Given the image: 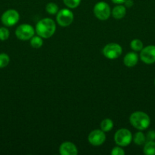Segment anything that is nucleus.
<instances>
[{"mask_svg": "<svg viewBox=\"0 0 155 155\" xmlns=\"http://www.w3.org/2000/svg\"><path fill=\"white\" fill-rule=\"evenodd\" d=\"M56 30L55 21L51 18H43L39 21L35 27V32L43 39H48L53 36Z\"/></svg>", "mask_w": 155, "mask_h": 155, "instance_id": "1", "label": "nucleus"}, {"mask_svg": "<svg viewBox=\"0 0 155 155\" xmlns=\"http://www.w3.org/2000/svg\"><path fill=\"white\" fill-rule=\"evenodd\" d=\"M129 122L132 127L138 130H147L150 124V118L143 111H135L130 115Z\"/></svg>", "mask_w": 155, "mask_h": 155, "instance_id": "2", "label": "nucleus"}, {"mask_svg": "<svg viewBox=\"0 0 155 155\" xmlns=\"http://www.w3.org/2000/svg\"><path fill=\"white\" fill-rule=\"evenodd\" d=\"M114 141L119 146L126 147L131 144L132 141V134L127 129L118 130L114 136Z\"/></svg>", "mask_w": 155, "mask_h": 155, "instance_id": "3", "label": "nucleus"}, {"mask_svg": "<svg viewBox=\"0 0 155 155\" xmlns=\"http://www.w3.org/2000/svg\"><path fill=\"white\" fill-rule=\"evenodd\" d=\"M74 21V14L70 9L62 8L56 14V22L62 27H68Z\"/></svg>", "mask_w": 155, "mask_h": 155, "instance_id": "4", "label": "nucleus"}, {"mask_svg": "<svg viewBox=\"0 0 155 155\" xmlns=\"http://www.w3.org/2000/svg\"><path fill=\"white\" fill-rule=\"evenodd\" d=\"M94 14L100 21H106L110 17V7L106 2H98L94 7Z\"/></svg>", "mask_w": 155, "mask_h": 155, "instance_id": "5", "label": "nucleus"}, {"mask_svg": "<svg viewBox=\"0 0 155 155\" xmlns=\"http://www.w3.org/2000/svg\"><path fill=\"white\" fill-rule=\"evenodd\" d=\"M35 34V29L27 24H21L15 30V36L18 39L27 41L31 39Z\"/></svg>", "mask_w": 155, "mask_h": 155, "instance_id": "6", "label": "nucleus"}, {"mask_svg": "<svg viewBox=\"0 0 155 155\" xmlns=\"http://www.w3.org/2000/svg\"><path fill=\"white\" fill-rule=\"evenodd\" d=\"M122 53V48L118 43L111 42L105 45L103 48V54L106 58L114 60L119 57Z\"/></svg>", "mask_w": 155, "mask_h": 155, "instance_id": "7", "label": "nucleus"}, {"mask_svg": "<svg viewBox=\"0 0 155 155\" xmlns=\"http://www.w3.org/2000/svg\"><path fill=\"white\" fill-rule=\"evenodd\" d=\"M19 13L15 9H9L2 14L1 21L5 27H12L19 21Z\"/></svg>", "mask_w": 155, "mask_h": 155, "instance_id": "8", "label": "nucleus"}, {"mask_svg": "<svg viewBox=\"0 0 155 155\" xmlns=\"http://www.w3.org/2000/svg\"><path fill=\"white\" fill-rule=\"evenodd\" d=\"M140 59L146 64L155 63V45H150L143 48L140 52Z\"/></svg>", "mask_w": 155, "mask_h": 155, "instance_id": "9", "label": "nucleus"}, {"mask_svg": "<svg viewBox=\"0 0 155 155\" xmlns=\"http://www.w3.org/2000/svg\"><path fill=\"white\" fill-rule=\"evenodd\" d=\"M88 142L94 146H100L106 141V135L101 130H94L90 133L88 136Z\"/></svg>", "mask_w": 155, "mask_h": 155, "instance_id": "10", "label": "nucleus"}, {"mask_svg": "<svg viewBox=\"0 0 155 155\" xmlns=\"http://www.w3.org/2000/svg\"><path fill=\"white\" fill-rule=\"evenodd\" d=\"M59 153L62 155H76L78 153V148L71 142H64L59 146Z\"/></svg>", "mask_w": 155, "mask_h": 155, "instance_id": "11", "label": "nucleus"}, {"mask_svg": "<svg viewBox=\"0 0 155 155\" xmlns=\"http://www.w3.org/2000/svg\"><path fill=\"white\" fill-rule=\"evenodd\" d=\"M138 55L136 52H129L126 54V56L123 58V63L126 67L132 68L135 67L138 64Z\"/></svg>", "mask_w": 155, "mask_h": 155, "instance_id": "12", "label": "nucleus"}, {"mask_svg": "<svg viewBox=\"0 0 155 155\" xmlns=\"http://www.w3.org/2000/svg\"><path fill=\"white\" fill-rule=\"evenodd\" d=\"M111 15L115 19H122L126 15V7L122 5H117L111 10Z\"/></svg>", "mask_w": 155, "mask_h": 155, "instance_id": "13", "label": "nucleus"}, {"mask_svg": "<svg viewBox=\"0 0 155 155\" xmlns=\"http://www.w3.org/2000/svg\"><path fill=\"white\" fill-rule=\"evenodd\" d=\"M132 140H133L134 143L137 145H144L147 139H146V136L140 130L139 132H137L134 136L132 137Z\"/></svg>", "mask_w": 155, "mask_h": 155, "instance_id": "14", "label": "nucleus"}, {"mask_svg": "<svg viewBox=\"0 0 155 155\" xmlns=\"http://www.w3.org/2000/svg\"><path fill=\"white\" fill-rule=\"evenodd\" d=\"M144 154L146 155H155V142L147 141L144 145Z\"/></svg>", "mask_w": 155, "mask_h": 155, "instance_id": "15", "label": "nucleus"}, {"mask_svg": "<svg viewBox=\"0 0 155 155\" xmlns=\"http://www.w3.org/2000/svg\"><path fill=\"white\" fill-rule=\"evenodd\" d=\"M112 128H113V121L111 119L106 118L100 123V130H103L104 133L109 132Z\"/></svg>", "mask_w": 155, "mask_h": 155, "instance_id": "16", "label": "nucleus"}, {"mask_svg": "<svg viewBox=\"0 0 155 155\" xmlns=\"http://www.w3.org/2000/svg\"><path fill=\"white\" fill-rule=\"evenodd\" d=\"M30 45L32 48H40L43 44V38L40 37V36H33V37L30 39Z\"/></svg>", "mask_w": 155, "mask_h": 155, "instance_id": "17", "label": "nucleus"}, {"mask_svg": "<svg viewBox=\"0 0 155 155\" xmlns=\"http://www.w3.org/2000/svg\"><path fill=\"white\" fill-rule=\"evenodd\" d=\"M130 47L134 51H141L144 48L143 42L138 39H134L130 42Z\"/></svg>", "mask_w": 155, "mask_h": 155, "instance_id": "18", "label": "nucleus"}, {"mask_svg": "<svg viewBox=\"0 0 155 155\" xmlns=\"http://www.w3.org/2000/svg\"><path fill=\"white\" fill-rule=\"evenodd\" d=\"M59 11V6L54 2H50L46 5V12L50 15H56Z\"/></svg>", "mask_w": 155, "mask_h": 155, "instance_id": "19", "label": "nucleus"}, {"mask_svg": "<svg viewBox=\"0 0 155 155\" xmlns=\"http://www.w3.org/2000/svg\"><path fill=\"white\" fill-rule=\"evenodd\" d=\"M10 58L5 53H0V68H4L9 65Z\"/></svg>", "mask_w": 155, "mask_h": 155, "instance_id": "20", "label": "nucleus"}, {"mask_svg": "<svg viewBox=\"0 0 155 155\" xmlns=\"http://www.w3.org/2000/svg\"><path fill=\"white\" fill-rule=\"evenodd\" d=\"M81 0H63V2L68 8H76L80 5Z\"/></svg>", "mask_w": 155, "mask_h": 155, "instance_id": "21", "label": "nucleus"}, {"mask_svg": "<svg viewBox=\"0 0 155 155\" xmlns=\"http://www.w3.org/2000/svg\"><path fill=\"white\" fill-rule=\"evenodd\" d=\"M9 36H10V32H9V29L5 27H0V40H7L9 38Z\"/></svg>", "mask_w": 155, "mask_h": 155, "instance_id": "22", "label": "nucleus"}, {"mask_svg": "<svg viewBox=\"0 0 155 155\" xmlns=\"http://www.w3.org/2000/svg\"><path fill=\"white\" fill-rule=\"evenodd\" d=\"M125 151L122 148L121 146L114 147L111 151V155H124Z\"/></svg>", "mask_w": 155, "mask_h": 155, "instance_id": "23", "label": "nucleus"}, {"mask_svg": "<svg viewBox=\"0 0 155 155\" xmlns=\"http://www.w3.org/2000/svg\"><path fill=\"white\" fill-rule=\"evenodd\" d=\"M146 139L147 141H155V131L150 130L146 134Z\"/></svg>", "mask_w": 155, "mask_h": 155, "instance_id": "24", "label": "nucleus"}, {"mask_svg": "<svg viewBox=\"0 0 155 155\" xmlns=\"http://www.w3.org/2000/svg\"><path fill=\"white\" fill-rule=\"evenodd\" d=\"M125 6H126V8H131L133 6V1L132 0H126V2H125Z\"/></svg>", "mask_w": 155, "mask_h": 155, "instance_id": "25", "label": "nucleus"}, {"mask_svg": "<svg viewBox=\"0 0 155 155\" xmlns=\"http://www.w3.org/2000/svg\"><path fill=\"white\" fill-rule=\"evenodd\" d=\"M111 1H112L113 3H115V4L121 5V4H124L125 2H126V0H111Z\"/></svg>", "mask_w": 155, "mask_h": 155, "instance_id": "26", "label": "nucleus"}, {"mask_svg": "<svg viewBox=\"0 0 155 155\" xmlns=\"http://www.w3.org/2000/svg\"><path fill=\"white\" fill-rule=\"evenodd\" d=\"M154 85H155V80H154Z\"/></svg>", "mask_w": 155, "mask_h": 155, "instance_id": "27", "label": "nucleus"}]
</instances>
